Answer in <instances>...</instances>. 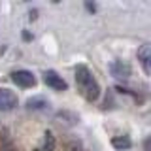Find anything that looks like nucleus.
<instances>
[{"label":"nucleus","instance_id":"f257e3e1","mask_svg":"<svg viewBox=\"0 0 151 151\" xmlns=\"http://www.w3.org/2000/svg\"><path fill=\"white\" fill-rule=\"evenodd\" d=\"M76 85H78L79 93H81L89 102H94L100 96V85L93 78L91 70L83 64H79L78 68H76Z\"/></svg>","mask_w":151,"mask_h":151},{"label":"nucleus","instance_id":"f03ea898","mask_svg":"<svg viewBox=\"0 0 151 151\" xmlns=\"http://www.w3.org/2000/svg\"><path fill=\"white\" fill-rule=\"evenodd\" d=\"M110 72L115 79H119V81H127V79L130 78L132 70H130V64L125 63V60H113L110 64Z\"/></svg>","mask_w":151,"mask_h":151},{"label":"nucleus","instance_id":"7ed1b4c3","mask_svg":"<svg viewBox=\"0 0 151 151\" xmlns=\"http://www.w3.org/2000/svg\"><path fill=\"white\" fill-rule=\"evenodd\" d=\"M44 81H45L47 87L55 89V91H66V89H68V83H66L63 79V76H59L55 70H47L44 74Z\"/></svg>","mask_w":151,"mask_h":151},{"label":"nucleus","instance_id":"20e7f679","mask_svg":"<svg viewBox=\"0 0 151 151\" xmlns=\"http://www.w3.org/2000/svg\"><path fill=\"white\" fill-rule=\"evenodd\" d=\"M17 94L12 89H0V111H9L17 106Z\"/></svg>","mask_w":151,"mask_h":151},{"label":"nucleus","instance_id":"39448f33","mask_svg":"<svg viewBox=\"0 0 151 151\" xmlns=\"http://www.w3.org/2000/svg\"><path fill=\"white\" fill-rule=\"evenodd\" d=\"M12 79H13L15 85H19V87H34L36 85L34 74L28 72V70H15V72L12 74Z\"/></svg>","mask_w":151,"mask_h":151},{"label":"nucleus","instance_id":"423d86ee","mask_svg":"<svg viewBox=\"0 0 151 151\" xmlns=\"http://www.w3.org/2000/svg\"><path fill=\"white\" fill-rule=\"evenodd\" d=\"M138 60L142 63V66H144L145 74H149V45H147V44H144V45L140 47V51H138Z\"/></svg>","mask_w":151,"mask_h":151},{"label":"nucleus","instance_id":"0eeeda50","mask_svg":"<svg viewBox=\"0 0 151 151\" xmlns=\"http://www.w3.org/2000/svg\"><path fill=\"white\" fill-rule=\"evenodd\" d=\"M111 145L117 151H123V149H129L132 145V142L129 136H115V138H111Z\"/></svg>","mask_w":151,"mask_h":151},{"label":"nucleus","instance_id":"6e6552de","mask_svg":"<svg viewBox=\"0 0 151 151\" xmlns=\"http://www.w3.org/2000/svg\"><path fill=\"white\" fill-rule=\"evenodd\" d=\"M55 149V136L51 130H45L44 134V145L42 147H38L36 151H53Z\"/></svg>","mask_w":151,"mask_h":151},{"label":"nucleus","instance_id":"1a4fd4ad","mask_svg":"<svg viewBox=\"0 0 151 151\" xmlns=\"http://www.w3.org/2000/svg\"><path fill=\"white\" fill-rule=\"evenodd\" d=\"M49 106L44 98H30V100L27 102V108L28 110H45V108Z\"/></svg>","mask_w":151,"mask_h":151},{"label":"nucleus","instance_id":"9d476101","mask_svg":"<svg viewBox=\"0 0 151 151\" xmlns=\"http://www.w3.org/2000/svg\"><path fill=\"white\" fill-rule=\"evenodd\" d=\"M0 151H15V147H13V145H9V144H8V145H4V147L0 149Z\"/></svg>","mask_w":151,"mask_h":151}]
</instances>
